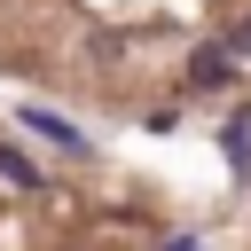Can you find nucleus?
Instances as JSON below:
<instances>
[{
  "instance_id": "f257e3e1",
  "label": "nucleus",
  "mask_w": 251,
  "mask_h": 251,
  "mask_svg": "<svg viewBox=\"0 0 251 251\" xmlns=\"http://www.w3.org/2000/svg\"><path fill=\"white\" fill-rule=\"evenodd\" d=\"M235 78V47H196L188 55V86L196 94H212V86H227Z\"/></svg>"
},
{
  "instance_id": "39448f33",
  "label": "nucleus",
  "mask_w": 251,
  "mask_h": 251,
  "mask_svg": "<svg viewBox=\"0 0 251 251\" xmlns=\"http://www.w3.org/2000/svg\"><path fill=\"white\" fill-rule=\"evenodd\" d=\"M165 251H196V235H173V243H165Z\"/></svg>"
},
{
  "instance_id": "20e7f679",
  "label": "nucleus",
  "mask_w": 251,
  "mask_h": 251,
  "mask_svg": "<svg viewBox=\"0 0 251 251\" xmlns=\"http://www.w3.org/2000/svg\"><path fill=\"white\" fill-rule=\"evenodd\" d=\"M227 47H235V63H251V16L235 24V39H227Z\"/></svg>"
},
{
  "instance_id": "7ed1b4c3",
  "label": "nucleus",
  "mask_w": 251,
  "mask_h": 251,
  "mask_svg": "<svg viewBox=\"0 0 251 251\" xmlns=\"http://www.w3.org/2000/svg\"><path fill=\"white\" fill-rule=\"evenodd\" d=\"M0 173H8V180H16V188H39V173H31V165H24V149H0Z\"/></svg>"
},
{
  "instance_id": "f03ea898",
  "label": "nucleus",
  "mask_w": 251,
  "mask_h": 251,
  "mask_svg": "<svg viewBox=\"0 0 251 251\" xmlns=\"http://www.w3.org/2000/svg\"><path fill=\"white\" fill-rule=\"evenodd\" d=\"M24 126H39V133H47V141H55V149H71V157H78V149H86V133H78V126H71V118H55V110H24Z\"/></svg>"
}]
</instances>
